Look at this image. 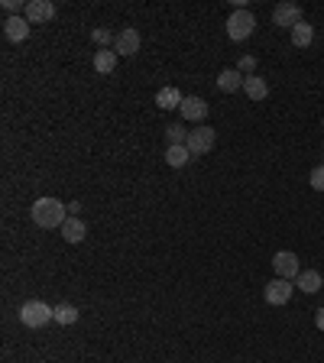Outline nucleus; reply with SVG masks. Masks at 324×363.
<instances>
[{
  "label": "nucleus",
  "instance_id": "16",
  "mask_svg": "<svg viewBox=\"0 0 324 363\" xmlns=\"http://www.w3.org/2000/svg\"><path fill=\"white\" fill-rule=\"evenodd\" d=\"M217 88H221L224 95H234V91L243 88V75H240L237 68H224V72L217 75Z\"/></svg>",
  "mask_w": 324,
  "mask_h": 363
},
{
  "label": "nucleus",
  "instance_id": "12",
  "mask_svg": "<svg viewBox=\"0 0 324 363\" xmlns=\"http://www.w3.org/2000/svg\"><path fill=\"white\" fill-rule=\"evenodd\" d=\"M295 286L302 288L305 295H314V292H321L324 286V276L318 273V269H302L298 276H295Z\"/></svg>",
  "mask_w": 324,
  "mask_h": 363
},
{
  "label": "nucleus",
  "instance_id": "22",
  "mask_svg": "<svg viewBox=\"0 0 324 363\" xmlns=\"http://www.w3.org/2000/svg\"><path fill=\"white\" fill-rule=\"evenodd\" d=\"M237 72L243 78L247 75H256V59H253V55H243V59H240V65H237Z\"/></svg>",
  "mask_w": 324,
  "mask_h": 363
},
{
  "label": "nucleus",
  "instance_id": "2",
  "mask_svg": "<svg viewBox=\"0 0 324 363\" xmlns=\"http://www.w3.org/2000/svg\"><path fill=\"white\" fill-rule=\"evenodd\" d=\"M52 318H55V308H49L45 302L30 299V302H23L20 305V324L23 328H45Z\"/></svg>",
  "mask_w": 324,
  "mask_h": 363
},
{
  "label": "nucleus",
  "instance_id": "1",
  "mask_svg": "<svg viewBox=\"0 0 324 363\" xmlns=\"http://www.w3.org/2000/svg\"><path fill=\"white\" fill-rule=\"evenodd\" d=\"M65 214H68V208L59 198H39V202H32V221H36V227H45V230L62 227L68 221Z\"/></svg>",
  "mask_w": 324,
  "mask_h": 363
},
{
  "label": "nucleus",
  "instance_id": "25",
  "mask_svg": "<svg viewBox=\"0 0 324 363\" xmlns=\"http://www.w3.org/2000/svg\"><path fill=\"white\" fill-rule=\"evenodd\" d=\"M91 39H94L97 46H108V43H114V39H117V36H110L108 30H94V32H91Z\"/></svg>",
  "mask_w": 324,
  "mask_h": 363
},
{
  "label": "nucleus",
  "instance_id": "5",
  "mask_svg": "<svg viewBox=\"0 0 324 363\" xmlns=\"http://www.w3.org/2000/svg\"><path fill=\"white\" fill-rule=\"evenodd\" d=\"M272 269H276V276L279 279H295L298 273H302V263H298V257L292 253V250H279L276 257H272Z\"/></svg>",
  "mask_w": 324,
  "mask_h": 363
},
{
  "label": "nucleus",
  "instance_id": "26",
  "mask_svg": "<svg viewBox=\"0 0 324 363\" xmlns=\"http://www.w3.org/2000/svg\"><path fill=\"white\" fill-rule=\"evenodd\" d=\"M314 324H318V331H324V308L314 311Z\"/></svg>",
  "mask_w": 324,
  "mask_h": 363
},
{
  "label": "nucleus",
  "instance_id": "13",
  "mask_svg": "<svg viewBox=\"0 0 324 363\" xmlns=\"http://www.w3.org/2000/svg\"><path fill=\"white\" fill-rule=\"evenodd\" d=\"M243 91H247L250 101H266L270 97V85H266V78H259V75L243 78Z\"/></svg>",
  "mask_w": 324,
  "mask_h": 363
},
{
  "label": "nucleus",
  "instance_id": "20",
  "mask_svg": "<svg viewBox=\"0 0 324 363\" xmlns=\"http://www.w3.org/2000/svg\"><path fill=\"white\" fill-rule=\"evenodd\" d=\"M52 321L68 328V324H75V321H78V308H75V305H55V318Z\"/></svg>",
  "mask_w": 324,
  "mask_h": 363
},
{
  "label": "nucleus",
  "instance_id": "15",
  "mask_svg": "<svg viewBox=\"0 0 324 363\" xmlns=\"http://www.w3.org/2000/svg\"><path fill=\"white\" fill-rule=\"evenodd\" d=\"M117 59L120 55L114 49H97L94 52V72L97 75H110L114 68H117Z\"/></svg>",
  "mask_w": 324,
  "mask_h": 363
},
{
  "label": "nucleus",
  "instance_id": "19",
  "mask_svg": "<svg viewBox=\"0 0 324 363\" xmlns=\"http://www.w3.org/2000/svg\"><path fill=\"white\" fill-rule=\"evenodd\" d=\"M188 159H192L188 146H169V150H165V162H169L172 169H182V166H188Z\"/></svg>",
  "mask_w": 324,
  "mask_h": 363
},
{
  "label": "nucleus",
  "instance_id": "9",
  "mask_svg": "<svg viewBox=\"0 0 324 363\" xmlns=\"http://www.w3.org/2000/svg\"><path fill=\"white\" fill-rule=\"evenodd\" d=\"M23 17L30 20V26H36V23H49L55 17V3L52 0H30Z\"/></svg>",
  "mask_w": 324,
  "mask_h": 363
},
{
  "label": "nucleus",
  "instance_id": "4",
  "mask_svg": "<svg viewBox=\"0 0 324 363\" xmlns=\"http://www.w3.org/2000/svg\"><path fill=\"white\" fill-rule=\"evenodd\" d=\"M214 143H217V133L211 127H205V124L198 130H188V139H185V146H188L192 156H207L214 150Z\"/></svg>",
  "mask_w": 324,
  "mask_h": 363
},
{
  "label": "nucleus",
  "instance_id": "24",
  "mask_svg": "<svg viewBox=\"0 0 324 363\" xmlns=\"http://www.w3.org/2000/svg\"><path fill=\"white\" fill-rule=\"evenodd\" d=\"M3 10L10 13V17H20V10L26 13V3H20V0H3Z\"/></svg>",
  "mask_w": 324,
  "mask_h": 363
},
{
  "label": "nucleus",
  "instance_id": "6",
  "mask_svg": "<svg viewBox=\"0 0 324 363\" xmlns=\"http://www.w3.org/2000/svg\"><path fill=\"white\" fill-rule=\"evenodd\" d=\"M272 23H276L279 30H295V26L302 23V7H298V3H279V7L272 10Z\"/></svg>",
  "mask_w": 324,
  "mask_h": 363
},
{
  "label": "nucleus",
  "instance_id": "23",
  "mask_svg": "<svg viewBox=\"0 0 324 363\" xmlns=\"http://www.w3.org/2000/svg\"><path fill=\"white\" fill-rule=\"evenodd\" d=\"M308 182H312L314 192H324V166H314L312 175H308Z\"/></svg>",
  "mask_w": 324,
  "mask_h": 363
},
{
  "label": "nucleus",
  "instance_id": "3",
  "mask_svg": "<svg viewBox=\"0 0 324 363\" xmlns=\"http://www.w3.org/2000/svg\"><path fill=\"white\" fill-rule=\"evenodd\" d=\"M253 30H256V17H253L247 7H243V10H234L230 17H227V39L243 43V39L253 36Z\"/></svg>",
  "mask_w": 324,
  "mask_h": 363
},
{
  "label": "nucleus",
  "instance_id": "17",
  "mask_svg": "<svg viewBox=\"0 0 324 363\" xmlns=\"http://www.w3.org/2000/svg\"><path fill=\"white\" fill-rule=\"evenodd\" d=\"M59 230H62V237L68 240V244H81V240L88 237V227L81 224L78 217H68V221H65V224L59 227Z\"/></svg>",
  "mask_w": 324,
  "mask_h": 363
},
{
  "label": "nucleus",
  "instance_id": "7",
  "mask_svg": "<svg viewBox=\"0 0 324 363\" xmlns=\"http://www.w3.org/2000/svg\"><path fill=\"white\" fill-rule=\"evenodd\" d=\"M140 30H133V26H127V30L117 32V39H114V52L117 55H136L140 52Z\"/></svg>",
  "mask_w": 324,
  "mask_h": 363
},
{
  "label": "nucleus",
  "instance_id": "8",
  "mask_svg": "<svg viewBox=\"0 0 324 363\" xmlns=\"http://www.w3.org/2000/svg\"><path fill=\"white\" fill-rule=\"evenodd\" d=\"M292 282L289 279H272V282H266V288H263V295H266V302H270V305H285V302L292 299Z\"/></svg>",
  "mask_w": 324,
  "mask_h": 363
},
{
  "label": "nucleus",
  "instance_id": "11",
  "mask_svg": "<svg viewBox=\"0 0 324 363\" xmlns=\"http://www.w3.org/2000/svg\"><path fill=\"white\" fill-rule=\"evenodd\" d=\"M179 114H182L185 120H194V124H205L207 117V104L201 101V97H185L182 107H179Z\"/></svg>",
  "mask_w": 324,
  "mask_h": 363
},
{
  "label": "nucleus",
  "instance_id": "18",
  "mask_svg": "<svg viewBox=\"0 0 324 363\" xmlns=\"http://www.w3.org/2000/svg\"><path fill=\"white\" fill-rule=\"evenodd\" d=\"M314 43V30H312V23H298L295 30H292V46L295 49H308V46Z\"/></svg>",
  "mask_w": 324,
  "mask_h": 363
},
{
  "label": "nucleus",
  "instance_id": "14",
  "mask_svg": "<svg viewBox=\"0 0 324 363\" xmlns=\"http://www.w3.org/2000/svg\"><path fill=\"white\" fill-rule=\"evenodd\" d=\"M182 91H179V88H159V91H156V107H162V110H175V107H182Z\"/></svg>",
  "mask_w": 324,
  "mask_h": 363
},
{
  "label": "nucleus",
  "instance_id": "10",
  "mask_svg": "<svg viewBox=\"0 0 324 363\" xmlns=\"http://www.w3.org/2000/svg\"><path fill=\"white\" fill-rule=\"evenodd\" d=\"M3 36H7V43H23L30 36V20L26 17H7L3 20Z\"/></svg>",
  "mask_w": 324,
  "mask_h": 363
},
{
  "label": "nucleus",
  "instance_id": "21",
  "mask_svg": "<svg viewBox=\"0 0 324 363\" xmlns=\"http://www.w3.org/2000/svg\"><path fill=\"white\" fill-rule=\"evenodd\" d=\"M165 139H169V146H185L188 130H185L182 124H169V127H165Z\"/></svg>",
  "mask_w": 324,
  "mask_h": 363
}]
</instances>
